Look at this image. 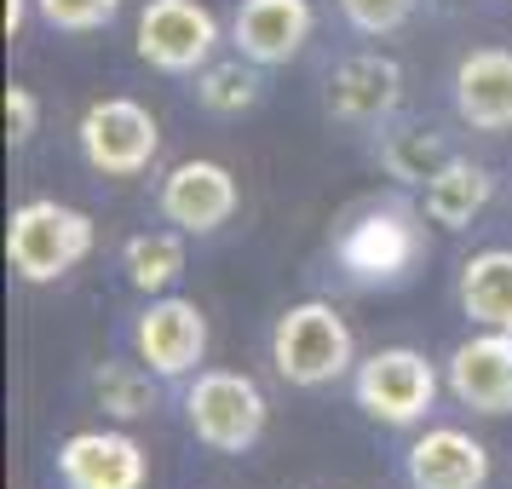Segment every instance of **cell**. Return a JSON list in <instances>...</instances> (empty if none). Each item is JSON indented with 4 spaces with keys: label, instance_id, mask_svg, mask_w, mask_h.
I'll return each mask as SVG.
<instances>
[{
    "label": "cell",
    "instance_id": "obj_11",
    "mask_svg": "<svg viewBox=\"0 0 512 489\" xmlns=\"http://www.w3.org/2000/svg\"><path fill=\"white\" fill-rule=\"evenodd\" d=\"M311 29H317L311 0H242L231 12V47L259 70H277L305 52Z\"/></svg>",
    "mask_w": 512,
    "mask_h": 489
},
{
    "label": "cell",
    "instance_id": "obj_1",
    "mask_svg": "<svg viewBox=\"0 0 512 489\" xmlns=\"http://www.w3.org/2000/svg\"><path fill=\"white\" fill-rule=\"evenodd\" d=\"M271 363L288 386L317 392V386H334L357 369V334L328 300H300L271 328Z\"/></svg>",
    "mask_w": 512,
    "mask_h": 489
},
{
    "label": "cell",
    "instance_id": "obj_4",
    "mask_svg": "<svg viewBox=\"0 0 512 489\" xmlns=\"http://www.w3.org/2000/svg\"><path fill=\"white\" fill-rule=\"evenodd\" d=\"M351 397L380 426H420L438 403V369L415 346H380L351 369Z\"/></svg>",
    "mask_w": 512,
    "mask_h": 489
},
{
    "label": "cell",
    "instance_id": "obj_2",
    "mask_svg": "<svg viewBox=\"0 0 512 489\" xmlns=\"http://www.w3.org/2000/svg\"><path fill=\"white\" fill-rule=\"evenodd\" d=\"M93 219L58 196H35L24 208H12V225H6V265L24 282L47 288V282H64L93 254Z\"/></svg>",
    "mask_w": 512,
    "mask_h": 489
},
{
    "label": "cell",
    "instance_id": "obj_9",
    "mask_svg": "<svg viewBox=\"0 0 512 489\" xmlns=\"http://www.w3.org/2000/svg\"><path fill=\"white\" fill-rule=\"evenodd\" d=\"M156 202H162V219L173 225V231L213 236L219 225H231L242 190H236V173L225 162L196 156V162H179L173 173H167L162 190H156Z\"/></svg>",
    "mask_w": 512,
    "mask_h": 489
},
{
    "label": "cell",
    "instance_id": "obj_25",
    "mask_svg": "<svg viewBox=\"0 0 512 489\" xmlns=\"http://www.w3.org/2000/svg\"><path fill=\"white\" fill-rule=\"evenodd\" d=\"M29 24V0H6V41H18Z\"/></svg>",
    "mask_w": 512,
    "mask_h": 489
},
{
    "label": "cell",
    "instance_id": "obj_6",
    "mask_svg": "<svg viewBox=\"0 0 512 489\" xmlns=\"http://www.w3.org/2000/svg\"><path fill=\"white\" fill-rule=\"evenodd\" d=\"M133 47L150 70L196 75L219 52V18L202 0H144L139 24H133Z\"/></svg>",
    "mask_w": 512,
    "mask_h": 489
},
{
    "label": "cell",
    "instance_id": "obj_20",
    "mask_svg": "<svg viewBox=\"0 0 512 489\" xmlns=\"http://www.w3.org/2000/svg\"><path fill=\"white\" fill-rule=\"evenodd\" d=\"M93 397L104 415L116 420H139L156 409V374L144 369V363H121V357H110V363H98L93 369Z\"/></svg>",
    "mask_w": 512,
    "mask_h": 489
},
{
    "label": "cell",
    "instance_id": "obj_14",
    "mask_svg": "<svg viewBox=\"0 0 512 489\" xmlns=\"http://www.w3.org/2000/svg\"><path fill=\"white\" fill-rule=\"evenodd\" d=\"M409 489H484L489 484V449L461 426H426L403 455Z\"/></svg>",
    "mask_w": 512,
    "mask_h": 489
},
{
    "label": "cell",
    "instance_id": "obj_12",
    "mask_svg": "<svg viewBox=\"0 0 512 489\" xmlns=\"http://www.w3.org/2000/svg\"><path fill=\"white\" fill-rule=\"evenodd\" d=\"M397 104H403V70L386 52H351L328 75V116L351 127H380L397 116Z\"/></svg>",
    "mask_w": 512,
    "mask_h": 489
},
{
    "label": "cell",
    "instance_id": "obj_17",
    "mask_svg": "<svg viewBox=\"0 0 512 489\" xmlns=\"http://www.w3.org/2000/svg\"><path fill=\"white\" fill-rule=\"evenodd\" d=\"M455 300L478 328H507L512 334V248H484L461 265Z\"/></svg>",
    "mask_w": 512,
    "mask_h": 489
},
{
    "label": "cell",
    "instance_id": "obj_8",
    "mask_svg": "<svg viewBox=\"0 0 512 489\" xmlns=\"http://www.w3.org/2000/svg\"><path fill=\"white\" fill-rule=\"evenodd\" d=\"M133 351H139V363L156 380L202 374L196 369L208 357V317H202V305L179 300V294H150V305L133 323Z\"/></svg>",
    "mask_w": 512,
    "mask_h": 489
},
{
    "label": "cell",
    "instance_id": "obj_18",
    "mask_svg": "<svg viewBox=\"0 0 512 489\" xmlns=\"http://www.w3.org/2000/svg\"><path fill=\"white\" fill-rule=\"evenodd\" d=\"M121 271L139 294H167L185 277V231H139L121 248Z\"/></svg>",
    "mask_w": 512,
    "mask_h": 489
},
{
    "label": "cell",
    "instance_id": "obj_10",
    "mask_svg": "<svg viewBox=\"0 0 512 489\" xmlns=\"http://www.w3.org/2000/svg\"><path fill=\"white\" fill-rule=\"evenodd\" d=\"M58 478L64 489H144L150 455L139 449V438L93 426V432H70L58 443Z\"/></svg>",
    "mask_w": 512,
    "mask_h": 489
},
{
    "label": "cell",
    "instance_id": "obj_22",
    "mask_svg": "<svg viewBox=\"0 0 512 489\" xmlns=\"http://www.w3.org/2000/svg\"><path fill=\"white\" fill-rule=\"evenodd\" d=\"M35 12L58 35H93L121 18V0H35Z\"/></svg>",
    "mask_w": 512,
    "mask_h": 489
},
{
    "label": "cell",
    "instance_id": "obj_3",
    "mask_svg": "<svg viewBox=\"0 0 512 489\" xmlns=\"http://www.w3.org/2000/svg\"><path fill=\"white\" fill-rule=\"evenodd\" d=\"M185 420H190V432H196L202 449H213V455H248L265 438L271 403H265L254 374L202 369L185 392Z\"/></svg>",
    "mask_w": 512,
    "mask_h": 489
},
{
    "label": "cell",
    "instance_id": "obj_23",
    "mask_svg": "<svg viewBox=\"0 0 512 489\" xmlns=\"http://www.w3.org/2000/svg\"><path fill=\"white\" fill-rule=\"evenodd\" d=\"M415 6L420 0H340V12L357 35H397L415 18Z\"/></svg>",
    "mask_w": 512,
    "mask_h": 489
},
{
    "label": "cell",
    "instance_id": "obj_19",
    "mask_svg": "<svg viewBox=\"0 0 512 489\" xmlns=\"http://www.w3.org/2000/svg\"><path fill=\"white\" fill-rule=\"evenodd\" d=\"M443 162H449V144L432 127H392L380 139V167L392 173L397 185H426Z\"/></svg>",
    "mask_w": 512,
    "mask_h": 489
},
{
    "label": "cell",
    "instance_id": "obj_16",
    "mask_svg": "<svg viewBox=\"0 0 512 489\" xmlns=\"http://www.w3.org/2000/svg\"><path fill=\"white\" fill-rule=\"evenodd\" d=\"M489 196H495L489 167L466 162V156H449V162L426 179V219L443 225V231H466V225L489 208Z\"/></svg>",
    "mask_w": 512,
    "mask_h": 489
},
{
    "label": "cell",
    "instance_id": "obj_13",
    "mask_svg": "<svg viewBox=\"0 0 512 489\" xmlns=\"http://www.w3.org/2000/svg\"><path fill=\"white\" fill-rule=\"evenodd\" d=\"M449 392L472 415H512V334L484 328L449 351Z\"/></svg>",
    "mask_w": 512,
    "mask_h": 489
},
{
    "label": "cell",
    "instance_id": "obj_21",
    "mask_svg": "<svg viewBox=\"0 0 512 489\" xmlns=\"http://www.w3.org/2000/svg\"><path fill=\"white\" fill-rule=\"evenodd\" d=\"M196 104L213 116H242L259 104V64L236 58V64H208L196 70Z\"/></svg>",
    "mask_w": 512,
    "mask_h": 489
},
{
    "label": "cell",
    "instance_id": "obj_15",
    "mask_svg": "<svg viewBox=\"0 0 512 489\" xmlns=\"http://www.w3.org/2000/svg\"><path fill=\"white\" fill-rule=\"evenodd\" d=\"M455 116L472 133H507L512 127V52L472 47L455 64Z\"/></svg>",
    "mask_w": 512,
    "mask_h": 489
},
{
    "label": "cell",
    "instance_id": "obj_7",
    "mask_svg": "<svg viewBox=\"0 0 512 489\" xmlns=\"http://www.w3.org/2000/svg\"><path fill=\"white\" fill-rule=\"evenodd\" d=\"M420 248H426V236H420L415 213L397 208V202L363 208L346 231H340V242H334L340 265H346L357 282H397L420 259Z\"/></svg>",
    "mask_w": 512,
    "mask_h": 489
},
{
    "label": "cell",
    "instance_id": "obj_5",
    "mask_svg": "<svg viewBox=\"0 0 512 489\" xmlns=\"http://www.w3.org/2000/svg\"><path fill=\"white\" fill-rule=\"evenodd\" d=\"M75 139H81V162L93 173H104V179H139V173H150L156 150H162V127H156V116L144 110L139 98H93L81 110Z\"/></svg>",
    "mask_w": 512,
    "mask_h": 489
},
{
    "label": "cell",
    "instance_id": "obj_24",
    "mask_svg": "<svg viewBox=\"0 0 512 489\" xmlns=\"http://www.w3.org/2000/svg\"><path fill=\"white\" fill-rule=\"evenodd\" d=\"M35 133H41V98L29 93L24 81H12V87H6V139L29 144Z\"/></svg>",
    "mask_w": 512,
    "mask_h": 489
}]
</instances>
